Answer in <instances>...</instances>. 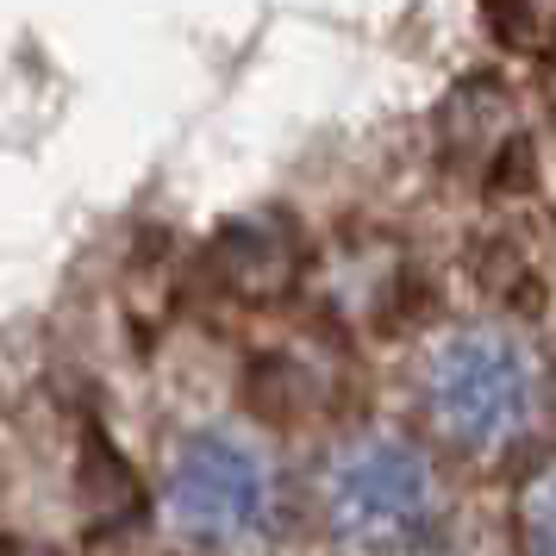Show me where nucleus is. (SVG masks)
<instances>
[{
	"mask_svg": "<svg viewBox=\"0 0 556 556\" xmlns=\"http://www.w3.org/2000/svg\"><path fill=\"white\" fill-rule=\"evenodd\" d=\"M219 276L238 301H276L301 281V244L269 238L263 226L251 231H226L219 238Z\"/></svg>",
	"mask_w": 556,
	"mask_h": 556,
	"instance_id": "39448f33",
	"label": "nucleus"
},
{
	"mask_svg": "<svg viewBox=\"0 0 556 556\" xmlns=\"http://www.w3.org/2000/svg\"><path fill=\"white\" fill-rule=\"evenodd\" d=\"M0 556H31L26 544H0Z\"/></svg>",
	"mask_w": 556,
	"mask_h": 556,
	"instance_id": "0eeeda50",
	"label": "nucleus"
},
{
	"mask_svg": "<svg viewBox=\"0 0 556 556\" xmlns=\"http://www.w3.org/2000/svg\"><path fill=\"white\" fill-rule=\"evenodd\" d=\"M338 394H344V356H338V344H319V338L276 344L269 356H256L251 369V401L276 426L319 419V413L338 406Z\"/></svg>",
	"mask_w": 556,
	"mask_h": 556,
	"instance_id": "20e7f679",
	"label": "nucleus"
},
{
	"mask_svg": "<svg viewBox=\"0 0 556 556\" xmlns=\"http://www.w3.org/2000/svg\"><path fill=\"white\" fill-rule=\"evenodd\" d=\"M413 413L438 451L513 463L556 426V356L513 319H463L413 363Z\"/></svg>",
	"mask_w": 556,
	"mask_h": 556,
	"instance_id": "f257e3e1",
	"label": "nucleus"
},
{
	"mask_svg": "<svg viewBox=\"0 0 556 556\" xmlns=\"http://www.w3.org/2000/svg\"><path fill=\"white\" fill-rule=\"evenodd\" d=\"M513 544L519 556H556V444L531 456L513 494Z\"/></svg>",
	"mask_w": 556,
	"mask_h": 556,
	"instance_id": "423d86ee",
	"label": "nucleus"
},
{
	"mask_svg": "<svg viewBox=\"0 0 556 556\" xmlns=\"http://www.w3.org/2000/svg\"><path fill=\"white\" fill-rule=\"evenodd\" d=\"M319 513L331 538L356 556H406L431 544V531L444 519L431 451L394 431H363L351 444H338L319 476Z\"/></svg>",
	"mask_w": 556,
	"mask_h": 556,
	"instance_id": "f03ea898",
	"label": "nucleus"
},
{
	"mask_svg": "<svg viewBox=\"0 0 556 556\" xmlns=\"http://www.w3.org/2000/svg\"><path fill=\"white\" fill-rule=\"evenodd\" d=\"M169 513L188 538L206 544H238L263 526L269 513V469L263 456L231 444V438H201L188 444L169 469Z\"/></svg>",
	"mask_w": 556,
	"mask_h": 556,
	"instance_id": "7ed1b4c3",
	"label": "nucleus"
}]
</instances>
